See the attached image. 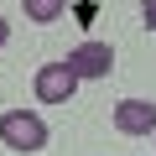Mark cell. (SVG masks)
Returning a JSON list of instances; mask_svg holds the SVG:
<instances>
[{
    "label": "cell",
    "mask_w": 156,
    "mask_h": 156,
    "mask_svg": "<svg viewBox=\"0 0 156 156\" xmlns=\"http://www.w3.org/2000/svg\"><path fill=\"white\" fill-rule=\"evenodd\" d=\"M0 140H5V151H42L47 146V120L37 109H5L0 115Z\"/></svg>",
    "instance_id": "obj_1"
},
{
    "label": "cell",
    "mask_w": 156,
    "mask_h": 156,
    "mask_svg": "<svg viewBox=\"0 0 156 156\" xmlns=\"http://www.w3.org/2000/svg\"><path fill=\"white\" fill-rule=\"evenodd\" d=\"M62 62L73 68L78 83H83V78H109V73H115V47H109V42H78Z\"/></svg>",
    "instance_id": "obj_2"
},
{
    "label": "cell",
    "mask_w": 156,
    "mask_h": 156,
    "mask_svg": "<svg viewBox=\"0 0 156 156\" xmlns=\"http://www.w3.org/2000/svg\"><path fill=\"white\" fill-rule=\"evenodd\" d=\"M31 89H37V99H42V104H68V99L78 94V78H73V68H68V62H47V68H37Z\"/></svg>",
    "instance_id": "obj_3"
},
{
    "label": "cell",
    "mask_w": 156,
    "mask_h": 156,
    "mask_svg": "<svg viewBox=\"0 0 156 156\" xmlns=\"http://www.w3.org/2000/svg\"><path fill=\"white\" fill-rule=\"evenodd\" d=\"M115 130L120 135H156V104L151 99H120L115 104Z\"/></svg>",
    "instance_id": "obj_4"
},
{
    "label": "cell",
    "mask_w": 156,
    "mask_h": 156,
    "mask_svg": "<svg viewBox=\"0 0 156 156\" xmlns=\"http://www.w3.org/2000/svg\"><path fill=\"white\" fill-rule=\"evenodd\" d=\"M21 11H26L31 21H62L68 0H21Z\"/></svg>",
    "instance_id": "obj_5"
},
{
    "label": "cell",
    "mask_w": 156,
    "mask_h": 156,
    "mask_svg": "<svg viewBox=\"0 0 156 156\" xmlns=\"http://www.w3.org/2000/svg\"><path fill=\"white\" fill-rule=\"evenodd\" d=\"M140 21H146V26L156 31V0H140Z\"/></svg>",
    "instance_id": "obj_6"
},
{
    "label": "cell",
    "mask_w": 156,
    "mask_h": 156,
    "mask_svg": "<svg viewBox=\"0 0 156 156\" xmlns=\"http://www.w3.org/2000/svg\"><path fill=\"white\" fill-rule=\"evenodd\" d=\"M5 42H11V21L0 16V47H5Z\"/></svg>",
    "instance_id": "obj_7"
}]
</instances>
